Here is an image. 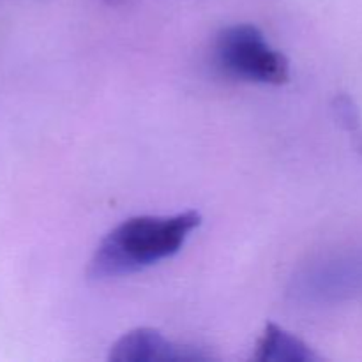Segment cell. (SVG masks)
Here are the masks:
<instances>
[{"instance_id":"cell-3","label":"cell","mask_w":362,"mask_h":362,"mask_svg":"<svg viewBox=\"0 0 362 362\" xmlns=\"http://www.w3.org/2000/svg\"><path fill=\"white\" fill-rule=\"evenodd\" d=\"M362 293V250L331 255L300 269L290 296L300 304H336Z\"/></svg>"},{"instance_id":"cell-5","label":"cell","mask_w":362,"mask_h":362,"mask_svg":"<svg viewBox=\"0 0 362 362\" xmlns=\"http://www.w3.org/2000/svg\"><path fill=\"white\" fill-rule=\"evenodd\" d=\"M253 361L257 362H317L320 357L297 336L276 324L265 325L257 341Z\"/></svg>"},{"instance_id":"cell-2","label":"cell","mask_w":362,"mask_h":362,"mask_svg":"<svg viewBox=\"0 0 362 362\" xmlns=\"http://www.w3.org/2000/svg\"><path fill=\"white\" fill-rule=\"evenodd\" d=\"M216 66L226 76L264 85H283L290 78V62L269 45L264 32L251 23L230 25L214 42Z\"/></svg>"},{"instance_id":"cell-1","label":"cell","mask_w":362,"mask_h":362,"mask_svg":"<svg viewBox=\"0 0 362 362\" xmlns=\"http://www.w3.org/2000/svg\"><path fill=\"white\" fill-rule=\"evenodd\" d=\"M202 225L197 211L173 216H134L106 233L88 264L94 281L124 278L172 258Z\"/></svg>"},{"instance_id":"cell-4","label":"cell","mask_w":362,"mask_h":362,"mask_svg":"<svg viewBox=\"0 0 362 362\" xmlns=\"http://www.w3.org/2000/svg\"><path fill=\"white\" fill-rule=\"evenodd\" d=\"M112 362H204V350L170 341L156 329L140 327L124 334L110 350Z\"/></svg>"},{"instance_id":"cell-6","label":"cell","mask_w":362,"mask_h":362,"mask_svg":"<svg viewBox=\"0 0 362 362\" xmlns=\"http://www.w3.org/2000/svg\"><path fill=\"white\" fill-rule=\"evenodd\" d=\"M338 113L339 120L349 127V131L354 134V138H356L357 148L362 152V124L359 119V112H357L356 105H354L346 95L338 99Z\"/></svg>"}]
</instances>
